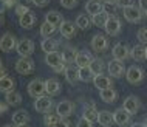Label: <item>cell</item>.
I'll list each match as a JSON object with an SVG mask.
<instances>
[{"instance_id": "f1b7e54d", "label": "cell", "mask_w": 147, "mask_h": 127, "mask_svg": "<svg viewBox=\"0 0 147 127\" xmlns=\"http://www.w3.org/2000/svg\"><path fill=\"white\" fill-rule=\"evenodd\" d=\"M130 56L135 61H144L146 59V47L144 45H135L130 50Z\"/></svg>"}, {"instance_id": "d6986e66", "label": "cell", "mask_w": 147, "mask_h": 127, "mask_svg": "<svg viewBox=\"0 0 147 127\" xmlns=\"http://www.w3.org/2000/svg\"><path fill=\"white\" fill-rule=\"evenodd\" d=\"M45 93L50 96L61 93V82L57 79H47L45 81Z\"/></svg>"}, {"instance_id": "bcb514c9", "label": "cell", "mask_w": 147, "mask_h": 127, "mask_svg": "<svg viewBox=\"0 0 147 127\" xmlns=\"http://www.w3.org/2000/svg\"><path fill=\"white\" fill-rule=\"evenodd\" d=\"M138 8H140L142 13H146L147 11V0H141V2L138 3Z\"/></svg>"}, {"instance_id": "7dc6e473", "label": "cell", "mask_w": 147, "mask_h": 127, "mask_svg": "<svg viewBox=\"0 0 147 127\" xmlns=\"http://www.w3.org/2000/svg\"><path fill=\"white\" fill-rule=\"evenodd\" d=\"M3 3H5L6 8H13V6H17V5H19L16 0H6V2H3Z\"/></svg>"}, {"instance_id": "f546056e", "label": "cell", "mask_w": 147, "mask_h": 127, "mask_svg": "<svg viewBox=\"0 0 147 127\" xmlns=\"http://www.w3.org/2000/svg\"><path fill=\"white\" fill-rule=\"evenodd\" d=\"M109 17H110V16L102 11V13H99V14H96V16H93V17H91V22H93L94 25L98 26V28H105Z\"/></svg>"}, {"instance_id": "74e56055", "label": "cell", "mask_w": 147, "mask_h": 127, "mask_svg": "<svg viewBox=\"0 0 147 127\" xmlns=\"http://www.w3.org/2000/svg\"><path fill=\"white\" fill-rule=\"evenodd\" d=\"M118 8H119V2H104L102 3V9L107 14H115Z\"/></svg>"}, {"instance_id": "ac0fdd59", "label": "cell", "mask_w": 147, "mask_h": 127, "mask_svg": "<svg viewBox=\"0 0 147 127\" xmlns=\"http://www.w3.org/2000/svg\"><path fill=\"white\" fill-rule=\"evenodd\" d=\"M59 30H61V34L63 37L67 39H71L76 36V23L73 22H63L61 26H59Z\"/></svg>"}, {"instance_id": "e0dca14e", "label": "cell", "mask_w": 147, "mask_h": 127, "mask_svg": "<svg viewBox=\"0 0 147 127\" xmlns=\"http://www.w3.org/2000/svg\"><path fill=\"white\" fill-rule=\"evenodd\" d=\"M93 84L96 87L98 90H107V88H112V79L109 76H105V74H98V76H94L93 79Z\"/></svg>"}, {"instance_id": "f5cc1de1", "label": "cell", "mask_w": 147, "mask_h": 127, "mask_svg": "<svg viewBox=\"0 0 147 127\" xmlns=\"http://www.w3.org/2000/svg\"><path fill=\"white\" fill-rule=\"evenodd\" d=\"M130 127H144V124H132Z\"/></svg>"}, {"instance_id": "277c9868", "label": "cell", "mask_w": 147, "mask_h": 127, "mask_svg": "<svg viewBox=\"0 0 147 127\" xmlns=\"http://www.w3.org/2000/svg\"><path fill=\"white\" fill-rule=\"evenodd\" d=\"M122 13H124V17H125L127 22L136 23V22H140L142 19V11L138 6H135V5L122 8Z\"/></svg>"}, {"instance_id": "7bdbcfd3", "label": "cell", "mask_w": 147, "mask_h": 127, "mask_svg": "<svg viewBox=\"0 0 147 127\" xmlns=\"http://www.w3.org/2000/svg\"><path fill=\"white\" fill-rule=\"evenodd\" d=\"M31 3H33L34 6H39V8H43L48 5V0H31Z\"/></svg>"}, {"instance_id": "60d3db41", "label": "cell", "mask_w": 147, "mask_h": 127, "mask_svg": "<svg viewBox=\"0 0 147 127\" xmlns=\"http://www.w3.org/2000/svg\"><path fill=\"white\" fill-rule=\"evenodd\" d=\"M26 13H30V9H28V6H26V5H22V3H19V5L16 6V14H17L19 17L25 16Z\"/></svg>"}, {"instance_id": "ffe728a7", "label": "cell", "mask_w": 147, "mask_h": 127, "mask_svg": "<svg viewBox=\"0 0 147 127\" xmlns=\"http://www.w3.org/2000/svg\"><path fill=\"white\" fill-rule=\"evenodd\" d=\"M45 22L51 23V25H54V26H61L63 23V17H62L61 13H57V11H50V13H47V16H45Z\"/></svg>"}, {"instance_id": "f35d334b", "label": "cell", "mask_w": 147, "mask_h": 127, "mask_svg": "<svg viewBox=\"0 0 147 127\" xmlns=\"http://www.w3.org/2000/svg\"><path fill=\"white\" fill-rule=\"evenodd\" d=\"M61 120V118L57 116V115H51V113H47L45 118H43V124L47 127H54L56 126V122Z\"/></svg>"}, {"instance_id": "b9f144b4", "label": "cell", "mask_w": 147, "mask_h": 127, "mask_svg": "<svg viewBox=\"0 0 147 127\" xmlns=\"http://www.w3.org/2000/svg\"><path fill=\"white\" fill-rule=\"evenodd\" d=\"M138 41L141 43H147V28H141L138 31Z\"/></svg>"}, {"instance_id": "6f0895ef", "label": "cell", "mask_w": 147, "mask_h": 127, "mask_svg": "<svg viewBox=\"0 0 147 127\" xmlns=\"http://www.w3.org/2000/svg\"><path fill=\"white\" fill-rule=\"evenodd\" d=\"M146 59H147V47H146Z\"/></svg>"}, {"instance_id": "7a4b0ae2", "label": "cell", "mask_w": 147, "mask_h": 127, "mask_svg": "<svg viewBox=\"0 0 147 127\" xmlns=\"http://www.w3.org/2000/svg\"><path fill=\"white\" fill-rule=\"evenodd\" d=\"M28 93H30V96H33L36 99L43 96V93H45V81H42V79H33L28 84Z\"/></svg>"}, {"instance_id": "8992f818", "label": "cell", "mask_w": 147, "mask_h": 127, "mask_svg": "<svg viewBox=\"0 0 147 127\" xmlns=\"http://www.w3.org/2000/svg\"><path fill=\"white\" fill-rule=\"evenodd\" d=\"M16 71L20 74H30L34 71V62L30 57H20L16 62Z\"/></svg>"}, {"instance_id": "d590c367", "label": "cell", "mask_w": 147, "mask_h": 127, "mask_svg": "<svg viewBox=\"0 0 147 127\" xmlns=\"http://www.w3.org/2000/svg\"><path fill=\"white\" fill-rule=\"evenodd\" d=\"M79 79L84 82H90L94 79V74L93 71L90 70V67H87V68H79Z\"/></svg>"}, {"instance_id": "8d00e7d4", "label": "cell", "mask_w": 147, "mask_h": 127, "mask_svg": "<svg viewBox=\"0 0 147 127\" xmlns=\"http://www.w3.org/2000/svg\"><path fill=\"white\" fill-rule=\"evenodd\" d=\"M76 54H78V51L74 50V48H65V50L62 51L63 62H65V63H70V62H73L74 59H76Z\"/></svg>"}, {"instance_id": "cb8c5ba5", "label": "cell", "mask_w": 147, "mask_h": 127, "mask_svg": "<svg viewBox=\"0 0 147 127\" xmlns=\"http://www.w3.org/2000/svg\"><path fill=\"white\" fill-rule=\"evenodd\" d=\"M14 87H16V81L9 76H5L3 79H0V92L3 93H11L14 92Z\"/></svg>"}, {"instance_id": "680465c9", "label": "cell", "mask_w": 147, "mask_h": 127, "mask_svg": "<svg viewBox=\"0 0 147 127\" xmlns=\"http://www.w3.org/2000/svg\"><path fill=\"white\" fill-rule=\"evenodd\" d=\"M146 16H147V11H146Z\"/></svg>"}, {"instance_id": "30bf717a", "label": "cell", "mask_w": 147, "mask_h": 127, "mask_svg": "<svg viewBox=\"0 0 147 127\" xmlns=\"http://www.w3.org/2000/svg\"><path fill=\"white\" fill-rule=\"evenodd\" d=\"M74 110V105L70 101H61L56 105V115L59 118H68Z\"/></svg>"}, {"instance_id": "3957f363", "label": "cell", "mask_w": 147, "mask_h": 127, "mask_svg": "<svg viewBox=\"0 0 147 127\" xmlns=\"http://www.w3.org/2000/svg\"><path fill=\"white\" fill-rule=\"evenodd\" d=\"M125 78H127V81H129L130 84H140L142 79H144V71H142V68H140V67L132 65V67L127 68Z\"/></svg>"}, {"instance_id": "ee69618b", "label": "cell", "mask_w": 147, "mask_h": 127, "mask_svg": "<svg viewBox=\"0 0 147 127\" xmlns=\"http://www.w3.org/2000/svg\"><path fill=\"white\" fill-rule=\"evenodd\" d=\"M54 127H70V121H67V118H61Z\"/></svg>"}, {"instance_id": "4fadbf2b", "label": "cell", "mask_w": 147, "mask_h": 127, "mask_svg": "<svg viewBox=\"0 0 147 127\" xmlns=\"http://www.w3.org/2000/svg\"><path fill=\"white\" fill-rule=\"evenodd\" d=\"M140 99H138L136 96H129V98H125V101H124V104H122V109L125 110L127 113H130V115H135L140 110Z\"/></svg>"}, {"instance_id": "83f0119b", "label": "cell", "mask_w": 147, "mask_h": 127, "mask_svg": "<svg viewBox=\"0 0 147 127\" xmlns=\"http://www.w3.org/2000/svg\"><path fill=\"white\" fill-rule=\"evenodd\" d=\"M57 41H54V39H43L42 43H40V47H42V50L45 51L47 54L48 53H54V51H57Z\"/></svg>"}, {"instance_id": "d4e9b609", "label": "cell", "mask_w": 147, "mask_h": 127, "mask_svg": "<svg viewBox=\"0 0 147 127\" xmlns=\"http://www.w3.org/2000/svg\"><path fill=\"white\" fill-rule=\"evenodd\" d=\"M99 96H101V99L104 102H107V104H113V102L118 99V93H116L115 88H107V90H101Z\"/></svg>"}, {"instance_id": "f907efd6", "label": "cell", "mask_w": 147, "mask_h": 127, "mask_svg": "<svg viewBox=\"0 0 147 127\" xmlns=\"http://www.w3.org/2000/svg\"><path fill=\"white\" fill-rule=\"evenodd\" d=\"M5 9H6L5 3H3V2H0V14H3V13H5Z\"/></svg>"}, {"instance_id": "9a60e30c", "label": "cell", "mask_w": 147, "mask_h": 127, "mask_svg": "<svg viewBox=\"0 0 147 127\" xmlns=\"http://www.w3.org/2000/svg\"><path fill=\"white\" fill-rule=\"evenodd\" d=\"M107 47H109V41H107L105 36H102V34L93 36V39H91V48L94 51H105Z\"/></svg>"}, {"instance_id": "52a82bcc", "label": "cell", "mask_w": 147, "mask_h": 127, "mask_svg": "<svg viewBox=\"0 0 147 127\" xmlns=\"http://www.w3.org/2000/svg\"><path fill=\"white\" fill-rule=\"evenodd\" d=\"M112 54H113V59L118 62H124L127 57L130 56V50L129 47L124 45V43H116L112 50Z\"/></svg>"}, {"instance_id": "ab89813d", "label": "cell", "mask_w": 147, "mask_h": 127, "mask_svg": "<svg viewBox=\"0 0 147 127\" xmlns=\"http://www.w3.org/2000/svg\"><path fill=\"white\" fill-rule=\"evenodd\" d=\"M78 5H79L78 0H61V6L68 8V9H73V8H76Z\"/></svg>"}, {"instance_id": "6da1fadb", "label": "cell", "mask_w": 147, "mask_h": 127, "mask_svg": "<svg viewBox=\"0 0 147 127\" xmlns=\"http://www.w3.org/2000/svg\"><path fill=\"white\" fill-rule=\"evenodd\" d=\"M16 50L20 54V57H30L34 53V42L30 41V39H22V41L17 42Z\"/></svg>"}, {"instance_id": "2e32d148", "label": "cell", "mask_w": 147, "mask_h": 127, "mask_svg": "<svg viewBox=\"0 0 147 127\" xmlns=\"http://www.w3.org/2000/svg\"><path fill=\"white\" fill-rule=\"evenodd\" d=\"M130 116L132 115L130 113H127L124 109H118L116 112L113 113V122L115 124H118V126H127L130 122Z\"/></svg>"}, {"instance_id": "e575fe53", "label": "cell", "mask_w": 147, "mask_h": 127, "mask_svg": "<svg viewBox=\"0 0 147 127\" xmlns=\"http://www.w3.org/2000/svg\"><path fill=\"white\" fill-rule=\"evenodd\" d=\"M57 26H54V25H51V23H47V22H43L42 23V26H40V34H42V37H45V39H50V36L56 31Z\"/></svg>"}, {"instance_id": "5bb4252c", "label": "cell", "mask_w": 147, "mask_h": 127, "mask_svg": "<svg viewBox=\"0 0 147 127\" xmlns=\"http://www.w3.org/2000/svg\"><path fill=\"white\" fill-rule=\"evenodd\" d=\"M93 59L94 57H91V54L87 53V51H78L74 62H76L78 68H87V67H90V63Z\"/></svg>"}, {"instance_id": "d6a6232c", "label": "cell", "mask_w": 147, "mask_h": 127, "mask_svg": "<svg viewBox=\"0 0 147 127\" xmlns=\"http://www.w3.org/2000/svg\"><path fill=\"white\" fill-rule=\"evenodd\" d=\"M90 70L93 71L94 76L102 74V71H104V61H102V59H93L90 63Z\"/></svg>"}, {"instance_id": "7c38bea8", "label": "cell", "mask_w": 147, "mask_h": 127, "mask_svg": "<svg viewBox=\"0 0 147 127\" xmlns=\"http://www.w3.org/2000/svg\"><path fill=\"white\" fill-rule=\"evenodd\" d=\"M104 30L107 31V34L116 36L119 31H121V20H119L116 16H110L109 20H107V25H105Z\"/></svg>"}, {"instance_id": "11a10c76", "label": "cell", "mask_w": 147, "mask_h": 127, "mask_svg": "<svg viewBox=\"0 0 147 127\" xmlns=\"http://www.w3.org/2000/svg\"><path fill=\"white\" fill-rule=\"evenodd\" d=\"M142 124H144V127H147V118L144 120V122H142Z\"/></svg>"}, {"instance_id": "8fae6325", "label": "cell", "mask_w": 147, "mask_h": 127, "mask_svg": "<svg viewBox=\"0 0 147 127\" xmlns=\"http://www.w3.org/2000/svg\"><path fill=\"white\" fill-rule=\"evenodd\" d=\"M45 62L47 65H50L53 70H56L57 67L63 65V57H62V53H59V51H54V53H48L45 56Z\"/></svg>"}, {"instance_id": "603a6c76", "label": "cell", "mask_w": 147, "mask_h": 127, "mask_svg": "<svg viewBox=\"0 0 147 127\" xmlns=\"http://www.w3.org/2000/svg\"><path fill=\"white\" fill-rule=\"evenodd\" d=\"M31 120L26 110H17L13 115V122L16 126H22V124H28V121Z\"/></svg>"}, {"instance_id": "1f68e13d", "label": "cell", "mask_w": 147, "mask_h": 127, "mask_svg": "<svg viewBox=\"0 0 147 127\" xmlns=\"http://www.w3.org/2000/svg\"><path fill=\"white\" fill-rule=\"evenodd\" d=\"M5 99L8 105H19L22 102V95L19 92H11V93H6Z\"/></svg>"}, {"instance_id": "db71d44e", "label": "cell", "mask_w": 147, "mask_h": 127, "mask_svg": "<svg viewBox=\"0 0 147 127\" xmlns=\"http://www.w3.org/2000/svg\"><path fill=\"white\" fill-rule=\"evenodd\" d=\"M16 127H30L28 124H22V126H16Z\"/></svg>"}, {"instance_id": "836d02e7", "label": "cell", "mask_w": 147, "mask_h": 127, "mask_svg": "<svg viewBox=\"0 0 147 127\" xmlns=\"http://www.w3.org/2000/svg\"><path fill=\"white\" fill-rule=\"evenodd\" d=\"M76 26L78 28H81V30H87L90 26V23H91V19L88 17L87 14H79L78 16V19H76Z\"/></svg>"}, {"instance_id": "484cf974", "label": "cell", "mask_w": 147, "mask_h": 127, "mask_svg": "<svg viewBox=\"0 0 147 127\" xmlns=\"http://www.w3.org/2000/svg\"><path fill=\"white\" fill-rule=\"evenodd\" d=\"M65 78H67V81H68L70 84H76L78 81H81V79H79V68L78 67H73V65L67 67Z\"/></svg>"}, {"instance_id": "7402d4cb", "label": "cell", "mask_w": 147, "mask_h": 127, "mask_svg": "<svg viewBox=\"0 0 147 127\" xmlns=\"http://www.w3.org/2000/svg\"><path fill=\"white\" fill-rule=\"evenodd\" d=\"M85 11L93 17V16L102 13L104 9H102V3L101 2H98V0H90V2L85 3Z\"/></svg>"}, {"instance_id": "9f6ffc18", "label": "cell", "mask_w": 147, "mask_h": 127, "mask_svg": "<svg viewBox=\"0 0 147 127\" xmlns=\"http://www.w3.org/2000/svg\"><path fill=\"white\" fill-rule=\"evenodd\" d=\"M5 127H16V126H13V124H8V126H5Z\"/></svg>"}, {"instance_id": "ba28073f", "label": "cell", "mask_w": 147, "mask_h": 127, "mask_svg": "<svg viewBox=\"0 0 147 127\" xmlns=\"http://www.w3.org/2000/svg\"><path fill=\"white\" fill-rule=\"evenodd\" d=\"M51 107H53V101H51L50 96H40L36 99V102H34V109L39 113H45V115L50 113Z\"/></svg>"}, {"instance_id": "681fc988", "label": "cell", "mask_w": 147, "mask_h": 127, "mask_svg": "<svg viewBox=\"0 0 147 127\" xmlns=\"http://www.w3.org/2000/svg\"><path fill=\"white\" fill-rule=\"evenodd\" d=\"M8 110V104L5 102V104H3V102H0V115H3Z\"/></svg>"}, {"instance_id": "f6af8a7d", "label": "cell", "mask_w": 147, "mask_h": 127, "mask_svg": "<svg viewBox=\"0 0 147 127\" xmlns=\"http://www.w3.org/2000/svg\"><path fill=\"white\" fill-rule=\"evenodd\" d=\"M76 127H93V126H91V122H90V121H87V120H84V118H82V120L78 122V126H76Z\"/></svg>"}, {"instance_id": "c3c4849f", "label": "cell", "mask_w": 147, "mask_h": 127, "mask_svg": "<svg viewBox=\"0 0 147 127\" xmlns=\"http://www.w3.org/2000/svg\"><path fill=\"white\" fill-rule=\"evenodd\" d=\"M5 76H6V68L2 65V62H0V79H3Z\"/></svg>"}, {"instance_id": "4dcf8cb0", "label": "cell", "mask_w": 147, "mask_h": 127, "mask_svg": "<svg viewBox=\"0 0 147 127\" xmlns=\"http://www.w3.org/2000/svg\"><path fill=\"white\" fill-rule=\"evenodd\" d=\"M98 115H99L98 110L94 109L93 105H90V107H85L84 113H82V118L87 121H90V122H93V121H98Z\"/></svg>"}, {"instance_id": "816d5d0a", "label": "cell", "mask_w": 147, "mask_h": 127, "mask_svg": "<svg viewBox=\"0 0 147 127\" xmlns=\"http://www.w3.org/2000/svg\"><path fill=\"white\" fill-rule=\"evenodd\" d=\"M3 22H5V17H3V14H0V26L3 25Z\"/></svg>"}, {"instance_id": "4316f807", "label": "cell", "mask_w": 147, "mask_h": 127, "mask_svg": "<svg viewBox=\"0 0 147 127\" xmlns=\"http://www.w3.org/2000/svg\"><path fill=\"white\" fill-rule=\"evenodd\" d=\"M98 122L102 127H110V124L113 122V113L107 112V110H102L98 115Z\"/></svg>"}, {"instance_id": "9c48e42d", "label": "cell", "mask_w": 147, "mask_h": 127, "mask_svg": "<svg viewBox=\"0 0 147 127\" xmlns=\"http://www.w3.org/2000/svg\"><path fill=\"white\" fill-rule=\"evenodd\" d=\"M107 68H109V74L112 78H122L125 74V67H124V62H118V61H110L109 62V67H107Z\"/></svg>"}, {"instance_id": "5b68a950", "label": "cell", "mask_w": 147, "mask_h": 127, "mask_svg": "<svg viewBox=\"0 0 147 127\" xmlns=\"http://www.w3.org/2000/svg\"><path fill=\"white\" fill-rule=\"evenodd\" d=\"M16 47H17V41H16V37L11 33H5L2 36V39H0V50L3 53H11L13 50H16Z\"/></svg>"}, {"instance_id": "44dd1931", "label": "cell", "mask_w": 147, "mask_h": 127, "mask_svg": "<svg viewBox=\"0 0 147 127\" xmlns=\"http://www.w3.org/2000/svg\"><path fill=\"white\" fill-rule=\"evenodd\" d=\"M19 23H20L22 28H25V30H31V28L34 26V23H36V16L30 11V13H26L25 16L19 17Z\"/></svg>"}]
</instances>
